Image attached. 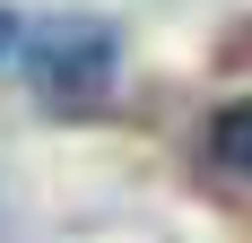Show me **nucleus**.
Wrapping results in <instances>:
<instances>
[{
    "label": "nucleus",
    "mask_w": 252,
    "mask_h": 243,
    "mask_svg": "<svg viewBox=\"0 0 252 243\" xmlns=\"http://www.w3.org/2000/svg\"><path fill=\"white\" fill-rule=\"evenodd\" d=\"M113 61H122V35L104 18H52L44 35L26 44V78H35L52 104H70V113L113 87Z\"/></svg>",
    "instance_id": "1"
},
{
    "label": "nucleus",
    "mask_w": 252,
    "mask_h": 243,
    "mask_svg": "<svg viewBox=\"0 0 252 243\" xmlns=\"http://www.w3.org/2000/svg\"><path fill=\"white\" fill-rule=\"evenodd\" d=\"M200 156H209V174H218V182H235V191H252V96H244V104H226V113L209 122Z\"/></svg>",
    "instance_id": "2"
},
{
    "label": "nucleus",
    "mask_w": 252,
    "mask_h": 243,
    "mask_svg": "<svg viewBox=\"0 0 252 243\" xmlns=\"http://www.w3.org/2000/svg\"><path fill=\"white\" fill-rule=\"evenodd\" d=\"M9 52H18V18L0 9V61H9Z\"/></svg>",
    "instance_id": "3"
}]
</instances>
